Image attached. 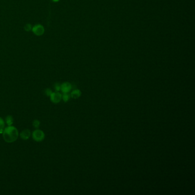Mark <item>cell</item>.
<instances>
[{"mask_svg": "<svg viewBox=\"0 0 195 195\" xmlns=\"http://www.w3.org/2000/svg\"><path fill=\"white\" fill-rule=\"evenodd\" d=\"M3 137L7 142H13L18 137V132L13 126H8L3 130Z\"/></svg>", "mask_w": 195, "mask_h": 195, "instance_id": "cell-1", "label": "cell"}, {"mask_svg": "<svg viewBox=\"0 0 195 195\" xmlns=\"http://www.w3.org/2000/svg\"><path fill=\"white\" fill-rule=\"evenodd\" d=\"M32 137L36 141L40 142L45 139V134L42 130L40 129H36L33 132Z\"/></svg>", "mask_w": 195, "mask_h": 195, "instance_id": "cell-2", "label": "cell"}, {"mask_svg": "<svg viewBox=\"0 0 195 195\" xmlns=\"http://www.w3.org/2000/svg\"><path fill=\"white\" fill-rule=\"evenodd\" d=\"M51 100L55 104H57L60 102L62 99V95L58 92H52V93L50 96Z\"/></svg>", "mask_w": 195, "mask_h": 195, "instance_id": "cell-3", "label": "cell"}, {"mask_svg": "<svg viewBox=\"0 0 195 195\" xmlns=\"http://www.w3.org/2000/svg\"><path fill=\"white\" fill-rule=\"evenodd\" d=\"M72 89V85L68 82L64 83L63 84L61 85V90L64 93H67L69 92Z\"/></svg>", "mask_w": 195, "mask_h": 195, "instance_id": "cell-4", "label": "cell"}, {"mask_svg": "<svg viewBox=\"0 0 195 195\" xmlns=\"http://www.w3.org/2000/svg\"><path fill=\"white\" fill-rule=\"evenodd\" d=\"M33 32L37 36H41L44 33V28L41 25H36L32 29Z\"/></svg>", "mask_w": 195, "mask_h": 195, "instance_id": "cell-5", "label": "cell"}, {"mask_svg": "<svg viewBox=\"0 0 195 195\" xmlns=\"http://www.w3.org/2000/svg\"><path fill=\"white\" fill-rule=\"evenodd\" d=\"M30 136V131L29 129H25L22 130L20 133L21 138L24 140H28Z\"/></svg>", "mask_w": 195, "mask_h": 195, "instance_id": "cell-6", "label": "cell"}, {"mask_svg": "<svg viewBox=\"0 0 195 195\" xmlns=\"http://www.w3.org/2000/svg\"><path fill=\"white\" fill-rule=\"evenodd\" d=\"M81 96V92L78 89H74L70 94V97L74 99H77L80 98Z\"/></svg>", "mask_w": 195, "mask_h": 195, "instance_id": "cell-7", "label": "cell"}, {"mask_svg": "<svg viewBox=\"0 0 195 195\" xmlns=\"http://www.w3.org/2000/svg\"><path fill=\"white\" fill-rule=\"evenodd\" d=\"M13 121H14V119L12 116L9 115L6 118V122L8 126H12L13 123Z\"/></svg>", "mask_w": 195, "mask_h": 195, "instance_id": "cell-8", "label": "cell"}, {"mask_svg": "<svg viewBox=\"0 0 195 195\" xmlns=\"http://www.w3.org/2000/svg\"><path fill=\"white\" fill-rule=\"evenodd\" d=\"M70 98V96L69 94H68V93H64L63 96H62V99L63 100L64 102H68Z\"/></svg>", "mask_w": 195, "mask_h": 195, "instance_id": "cell-9", "label": "cell"}, {"mask_svg": "<svg viewBox=\"0 0 195 195\" xmlns=\"http://www.w3.org/2000/svg\"><path fill=\"white\" fill-rule=\"evenodd\" d=\"M4 127H5V122L4 120L0 117V133L2 132Z\"/></svg>", "mask_w": 195, "mask_h": 195, "instance_id": "cell-10", "label": "cell"}, {"mask_svg": "<svg viewBox=\"0 0 195 195\" xmlns=\"http://www.w3.org/2000/svg\"><path fill=\"white\" fill-rule=\"evenodd\" d=\"M33 125L34 126V127L35 128H38L39 126H40V121L38 120H35L33 121Z\"/></svg>", "mask_w": 195, "mask_h": 195, "instance_id": "cell-11", "label": "cell"}, {"mask_svg": "<svg viewBox=\"0 0 195 195\" xmlns=\"http://www.w3.org/2000/svg\"><path fill=\"white\" fill-rule=\"evenodd\" d=\"M54 88L57 92H59L61 90V84L59 83H56L54 85Z\"/></svg>", "mask_w": 195, "mask_h": 195, "instance_id": "cell-12", "label": "cell"}, {"mask_svg": "<svg viewBox=\"0 0 195 195\" xmlns=\"http://www.w3.org/2000/svg\"><path fill=\"white\" fill-rule=\"evenodd\" d=\"M44 92H45V94L48 96H50L51 95L52 93V92L50 89H46Z\"/></svg>", "mask_w": 195, "mask_h": 195, "instance_id": "cell-13", "label": "cell"}, {"mask_svg": "<svg viewBox=\"0 0 195 195\" xmlns=\"http://www.w3.org/2000/svg\"><path fill=\"white\" fill-rule=\"evenodd\" d=\"M25 29L26 31H30L32 29V26L30 24H27L25 26Z\"/></svg>", "mask_w": 195, "mask_h": 195, "instance_id": "cell-14", "label": "cell"}, {"mask_svg": "<svg viewBox=\"0 0 195 195\" xmlns=\"http://www.w3.org/2000/svg\"><path fill=\"white\" fill-rule=\"evenodd\" d=\"M54 2H57V1H58L59 0H53Z\"/></svg>", "mask_w": 195, "mask_h": 195, "instance_id": "cell-15", "label": "cell"}]
</instances>
